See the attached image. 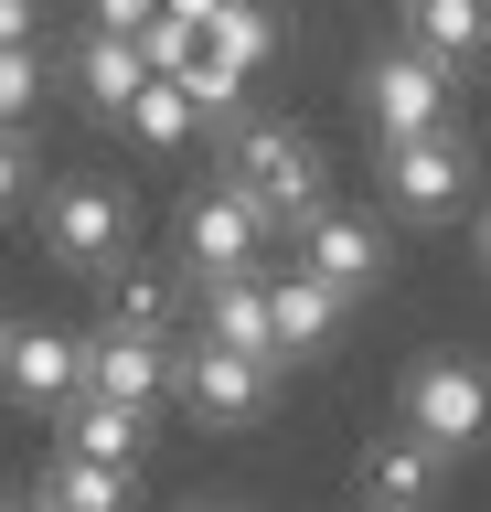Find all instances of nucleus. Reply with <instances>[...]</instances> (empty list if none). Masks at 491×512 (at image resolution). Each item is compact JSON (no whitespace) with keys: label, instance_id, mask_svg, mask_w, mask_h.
<instances>
[{"label":"nucleus","instance_id":"nucleus-1","mask_svg":"<svg viewBox=\"0 0 491 512\" xmlns=\"http://www.w3.org/2000/svg\"><path fill=\"white\" fill-rule=\"evenodd\" d=\"M225 182L267 214V235L321 214V150L299 128H278V118H225Z\"/></svg>","mask_w":491,"mask_h":512},{"label":"nucleus","instance_id":"nucleus-2","mask_svg":"<svg viewBox=\"0 0 491 512\" xmlns=\"http://www.w3.org/2000/svg\"><path fill=\"white\" fill-rule=\"evenodd\" d=\"M129 235H139V224H129V192L97 182V171L43 192V256H54L65 278H107V267H129Z\"/></svg>","mask_w":491,"mask_h":512},{"label":"nucleus","instance_id":"nucleus-3","mask_svg":"<svg viewBox=\"0 0 491 512\" xmlns=\"http://www.w3.org/2000/svg\"><path fill=\"white\" fill-rule=\"evenodd\" d=\"M406 438H427L438 459H470L491 438V374L470 352H427L406 374Z\"/></svg>","mask_w":491,"mask_h":512},{"label":"nucleus","instance_id":"nucleus-4","mask_svg":"<svg viewBox=\"0 0 491 512\" xmlns=\"http://www.w3.org/2000/svg\"><path fill=\"white\" fill-rule=\"evenodd\" d=\"M363 128H374V150L395 139H427V128H449V64H427L417 43H385V54L363 64Z\"/></svg>","mask_w":491,"mask_h":512},{"label":"nucleus","instance_id":"nucleus-5","mask_svg":"<svg viewBox=\"0 0 491 512\" xmlns=\"http://www.w3.org/2000/svg\"><path fill=\"white\" fill-rule=\"evenodd\" d=\"M171 395H182L203 427H257L267 395H278V363L225 352V342H182V352H171Z\"/></svg>","mask_w":491,"mask_h":512},{"label":"nucleus","instance_id":"nucleus-6","mask_svg":"<svg viewBox=\"0 0 491 512\" xmlns=\"http://www.w3.org/2000/svg\"><path fill=\"white\" fill-rule=\"evenodd\" d=\"M182 267H193V288L203 278H257L267 267V214L235 182L193 192V203H182Z\"/></svg>","mask_w":491,"mask_h":512},{"label":"nucleus","instance_id":"nucleus-7","mask_svg":"<svg viewBox=\"0 0 491 512\" xmlns=\"http://www.w3.org/2000/svg\"><path fill=\"white\" fill-rule=\"evenodd\" d=\"M385 203L406 224H449L459 203H470V139H459V128L395 139V150H385Z\"/></svg>","mask_w":491,"mask_h":512},{"label":"nucleus","instance_id":"nucleus-8","mask_svg":"<svg viewBox=\"0 0 491 512\" xmlns=\"http://www.w3.org/2000/svg\"><path fill=\"white\" fill-rule=\"evenodd\" d=\"M75 384H86V342L75 331H54V320H33V331H0V395L33 416H65Z\"/></svg>","mask_w":491,"mask_h":512},{"label":"nucleus","instance_id":"nucleus-9","mask_svg":"<svg viewBox=\"0 0 491 512\" xmlns=\"http://www.w3.org/2000/svg\"><path fill=\"white\" fill-rule=\"evenodd\" d=\"M299 267H310V278L353 310V299H374V288H385V235H374L363 214H331V203H321V214L299 224Z\"/></svg>","mask_w":491,"mask_h":512},{"label":"nucleus","instance_id":"nucleus-10","mask_svg":"<svg viewBox=\"0 0 491 512\" xmlns=\"http://www.w3.org/2000/svg\"><path fill=\"white\" fill-rule=\"evenodd\" d=\"M75 395H107V406L150 416L171 395V342H161V331H118V320L86 331V384H75Z\"/></svg>","mask_w":491,"mask_h":512},{"label":"nucleus","instance_id":"nucleus-11","mask_svg":"<svg viewBox=\"0 0 491 512\" xmlns=\"http://www.w3.org/2000/svg\"><path fill=\"white\" fill-rule=\"evenodd\" d=\"M331 331H342V299H331L310 267H278V278H267V342H278V363L331 352Z\"/></svg>","mask_w":491,"mask_h":512},{"label":"nucleus","instance_id":"nucleus-12","mask_svg":"<svg viewBox=\"0 0 491 512\" xmlns=\"http://www.w3.org/2000/svg\"><path fill=\"white\" fill-rule=\"evenodd\" d=\"M438 470H449V459H438L427 438H406V427L374 438L363 448V512H427L438 502Z\"/></svg>","mask_w":491,"mask_h":512},{"label":"nucleus","instance_id":"nucleus-13","mask_svg":"<svg viewBox=\"0 0 491 512\" xmlns=\"http://www.w3.org/2000/svg\"><path fill=\"white\" fill-rule=\"evenodd\" d=\"M406 43H417L427 64H481L491 54V0H406Z\"/></svg>","mask_w":491,"mask_h":512},{"label":"nucleus","instance_id":"nucleus-14","mask_svg":"<svg viewBox=\"0 0 491 512\" xmlns=\"http://www.w3.org/2000/svg\"><path fill=\"white\" fill-rule=\"evenodd\" d=\"M33 502H43V512H129V502H139V470L86 459V448H54V470H43Z\"/></svg>","mask_w":491,"mask_h":512},{"label":"nucleus","instance_id":"nucleus-15","mask_svg":"<svg viewBox=\"0 0 491 512\" xmlns=\"http://www.w3.org/2000/svg\"><path fill=\"white\" fill-rule=\"evenodd\" d=\"M139 86H150V54H139L129 32H86V43H75V96H86L97 118H129Z\"/></svg>","mask_w":491,"mask_h":512},{"label":"nucleus","instance_id":"nucleus-16","mask_svg":"<svg viewBox=\"0 0 491 512\" xmlns=\"http://www.w3.org/2000/svg\"><path fill=\"white\" fill-rule=\"evenodd\" d=\"M203 342L278 363V342H267V267H257V278H203Z\"/></svg>","mask_w":491,"mask_h":512},{"label":"nucleus","instance_id":"nucleus-17","mask_svg":"<svg viewBox=\"0 0 491 512\" xmlns=\"http://www.w3.org/2000/svg\"><path fill=\"white\" fill-rule=\"evenodd\" d=\"M193 54H203V64H225V75H257V64L278 54V22H267L257 0H214V22L193 32Z\"/></svg>","mask_w":491,"mask_h":512},{"label":"nucleus","instance_id":"nucleus-18","mask_svg":"<svg viewBox=\"0 0 491 512\" xmlns=\"http://www.w3.org/2000/svg\"><path fill=\"white\" fill-rule=\"evenodd\" d=\"M139 427H150V416H139V406H107V395H75V406H65V448L118 459V470H139Z\"/></svg>","mask_w":491,"mask_h":512},{"label":"nucleus","instance_id":"nucleus-19","mask_svg":"<svg viewBox=\"0 0 491 512\" xmlns=\"http://www.w3.org/2000/svg\"><path fill=\"white\" fill-rule=\"evenodd\" d=\"M129 128L150 139V150H182V139L203 128V107H193V86H182V75H150V86L129 96Z\"/></svg>","mask_w":491,"mask_h":512},{"label":"nucleus","instance_id":"nucleus-20","mask_svg":"<svg viewBox=\"0 0 491 512\" xmlns=\"http://www.w3.org/2000/svg\"><path fill=\"white\" fill-rule=\"evenodd\" d=\"M107 288H118V310H107L118 331H161V342H171V299H182L171 278H150V267H107Z\"/></svg>","mask_w":491,"mask_h":512},{"label":"nucleus","instance_id":"nucleus-21","mask_svg":"<svg viewBox=\"0 0 491 512\" xmlns=\"http://www.w3.org/2000/svg\"><path fill=\"white\" fill-rule=\"evenodd\" d=\"M33 96H43V54L33 43H0V128L33 118Z\"/></svg>","mask_w":491,"mask_h":512},{"label":"nucleus","instance_id":"nucleus-22","mask_svg":"<svg viewBox=\"0 0 491 512\" xmlns=\"http://www.w3.org/2000/svg\"><path fill=\"white\" fill-rule=\"evenodd\" d=\"M150 22H161V0H86V32H129L139 43Z\"/></svg>","mask_w":491,"mask_h":512},{"label":"nucleus","instance_id":"nucleus-23","mask_svg":"<svg viewBox=\"0 0 491 512\" xmlns=\"http://www.w3.org/2000/svg\"><path fill=\"white\" fill-rule=\"evenodd\" d=\"M33 192V150H22V128H0V214Z\"/></svg>","mask_w":491,"mask_h":512},{"label":"nucleus","instance_id":"nucleus-24","mask_svg":"<svg viewBox=\"0 0 491 512\" xmlns=\"http://www.w3.org/2000/svg\"><path fill=\"white\" fill-rule=\"evenodd\" d=\"M33 22H43V0H0V43H33Z\"/></svg>","mask_w":491,"mask_h":512},{"label":"nucleus","instance_id":"nucleus-25","mask_svg":"<svg viewBox=\"0 0 491 512\" xmlns=\"http://www.w3.org/2000/svg\"><path fill=\"white\" fill-rule=\"evenodd\" d=\"M161 11H171V22H193V32L214 22V0H161Z\"/></svg>","mask_w":491,"mask_h":512},{"label":"nucleus","instance_id":"nucleus-26","mask_svg":"<svg viewBox=\"0 0 491 512\" xmlns=\"http://www.w3.org/2000/svg\"><path fill=\"white\" fill-rule=\"evenodd\" d=\"M470 246H481V278H491V214H481V235H470Z\"/></svg>","mask_w":491,"mask_h":512},{"label":"nucleus","instance_id":"nucleus-27","mask_svg":"<svg viewBox=\"0 0 491 512\" xmlns=\"http://www.w3.org/2000/svg\"><path fill=\"white\" fill-rule=\"evenodd\" d=\"M0 512H43V502H11V491H0Z\"/></svg>","mask_w":491,"mask_h":512},{"label":"nucleus","instance_id":"nucleus-28","mask_svg":"<svg viewBox=\"0 0 491 512\" xmlns=\"http://www.w3.org/2000/svg\"><path fill=\"white\" fill-rule=\"evenodd\" d=\"M203 512H225V502H203Z\"/></svg>","mask_w":491,"mask_h":512}]
</instances>
